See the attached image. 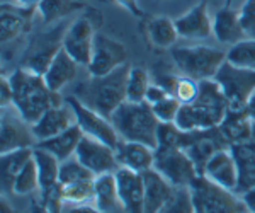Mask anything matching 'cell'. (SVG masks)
Segmentation results:
<instances>
[{
  "instance_id": "cell-14",
  "label": "cell",
  "mask_w": 255,
  "mask_h": 213,
  "mask_svg": "<svg viewBox=\"0 0 255 213\" xmlns=\"http://www.w3.org/2000/svg\"><path fill=\"white\" fill-rule=\"evenodd\" d=\"M75 157L96 176L116 173L119 169L118 155L113 147L84 135L77 147Z\"/></svg>"
},
{
  "instance_id": "cell-49",
  "label": "cell",
  "mask_w": 255,
  "mask_h": 213,
  "mask_svg": "<svg viewBox=\"0 0 255 213\" xmlns=\"http://www.w3.org/2000/svg\"><path fill=\"white\" fill-rule=\"evenodd\" d=\"M29 213H53L49 208L46 207V205H43L38 200V202H32V205H31V212Z\"/></svg>"
},
{
  "instance_id": "cell-38",
  "label": "cell",
  "mask_w": 255,
  "mask_h": 213,
  "mask_svg": "<svg viewBox=\"0 0 255 213\" xmlns=\"http://www.w3.org/2000/svg\"><path fill=\"white\" fill-rule=\"evenodd\" d=\"M158 213H196L189 188H177L174 196Z\"/></svg>"
},
{
  "instance_id": "cell-3",
  "label": "cell",
  "mask_w": 255,
  "mask_h": 213,
  "mask_svg": "<svg viewBox=\"0 0 255 213\" xmlns=\"http://www.w3.org/2000/svg\"><path fill=\"white\" fill-rule=\"evenodd\" d=\"M131 65H123L118 70L102 77H90L77 85L73 96L82 104L94 111L101 113L102 116L111 118L123 102H126V82Z\"/></svg>"
},
{
  "instance_id": "cell-44",
  "label": "cell",
  "mask_w": 255,
  "mask_h": 213,
  "mask_svg": "<svg viewBox=\"0 0 255 213\" xmlns=\"http://www.w3.org/2000/svg\"><path fill=\"white\" fill-rule=\"evenodd\" d=\"M165 97H168V92L165 91V89H163L162 85L151 82L150 87H148V91H146L145 102H146V104H150V106H155V104H158L160 101L165 99Z\"/></svg>"
},
{
  "instance_id": "cell-17",
  "label": "cell",
  "mask_w": 255,
  "mask_h": 213,
  "mask_svg": "<svg viewBox=\"0 0 255 213\" xmlns=\"http://www.w3.org/2000/svg\"><path fill=\"white\" fill-rule=\"evenodd\" d=\"M203 176L211 183L218 184V186L237 193L240 173H238V164L235 161V157H233L232 150L230 149L218 150L206 164Z\"/></svg>"
},
{
  "instance_id": "cell-34",
  "label": "cell",
  "mask_w": 255,
  "mask_h": 213,
  "mask_svg": "<svg viewBox=\"0 0 255 213\" xmlns=\"http://www.w3.org/2000/svg\"><path fill=\"white\" fill-rule=\"evenodd\" d=\"M96 179V178H94ZM94 179H84V181L60 184L61 196H63L65 205H82L92 203L94 198Z\"/></svg>"
},
{
  "instance_id": "cell-32",
  "label": "cell",
  "mask_w": 255,
  "mask_h": 213,
  "mask_svg": "<svg viewBox=\"0 0 255 213\" xmlns=\"http://www.w3.org/2000/svg\"><path fill=\"white\" fill-rule=\"evenodd\" d=\"M38 12L43 24H53L56 20L68 17L85 9L84 0H41L38 3Z\"/></svg>"
},
{
  "instance_id": "cell-11",
  "label": "cell",
  "mask_w": 255,
  "mask_h": 213,
  "mask_svg": "<svg viewBox=\"0 0 255 213\" xmlns=\"http://www.w3.org/2000/svg\"><path fill=\"white\" fill-rule=\"evenodd\" d=\"M67 102L73 108V111H75L77 125L80 126L84 135L113 147L114 150L118 149V145L121 143V137H119V133L116 132L113 121L109 118L102 116L101 113L94 111V109L87 108L85 104H82L75 96H70Z\"/></svg>"
},
{
  "instance_id": "cell-33",
  "label": "cell",
  "mask_w": 255,
  "mask_h": 213,
  "mask_svg": "<svg viewBox=\"0 0 255 213\" xmlns=\"http://www.w3.org/2000/svg\"><path fill=\"white\" fill-rule=\"evenodd\" d=\"M150 73L143 67H131L126 82V101L128 102H145L146 91L150 87Z\"/></svg>"
},
{
  "instance_id": "cell-22",
  "label": "cell",
  "mask_w": 255,
  "mask_h": 213,
  "mask_svg": "<svg viewBox=\"0 0 255 213\" xmlns=\"http://www.w3.org/2000/svg\"><path fill=\"white\" fill-rule=\"evenodd\" d=\"M143 183H145V213H158L170 202L177 190L155 169L143 173Z\"/></svg>"
},
{
  "instance_id": "cell-4",
  "label": "cell",
  "mask_w": 255,
  "mask_h": 213,
  "mask_svg": "<svg viewBox=\"0 0 255 213\" xmlns=\"http://www.w3.org/2000/svg\"><path fill=\"white\" fill-rule=\"evenodd\" d=\"M114 128L121 140L139 142L157 149V130L160 121L153 114L150 104L146 102H123L111 114Z\"/></svg>"
},
{
  "instance_id": "cell-53",
  "label": "cell",
  "mask_w": 255,
  "mask_h": 213,
  "mask_svg": "<svg viewBox=\"0 0 255 213\" xmlns=\"http://www.w3.org/2000/svg\"><path fill=\"white\" fill-rule=\"evenodd\" d=\"M247 213H249V212H247Z\"/></svg>"
},
{
  "instance_id": "cell-50",
  "label": "cell",
  "mask_w": 255,
  "mask_h": 213,
  "mask_svg": "<svg viewBox=\"0 0 255 213\" xmlns=\"http://www.w3.org/2000/svg\"><path fill=\"white\" fill-rule=\"evenodd\" d=\"M245 113L249 114V118L255 123V92H254V96H252V99H250L249 102V106H247V109H245Z\"/></svg>"
},
{
  "instance_id": "cell-47",
  "label": "cell",
  "mask_w": 255,
  "mask_h": 213,
  "mask_svg": "<svg viewBox=\"0 0 255 213\" xmlns=\"http://www.w3.org/2000/svg\"><path fill=\"white\" fill-rule=\"evenodd\" d=\"M242 195V202H244L247 212L249 213H255V186L254 188H249L245 190Z\"/></svg>"
},
{
  "instance_id": "cell-13",
  "label": "cell",
  "mask_w": 255,
  "mask_h": 213,
  "mask_svg": "<svg viewBox=\"0 0 255 213\" xmlns=\"http://www.w3.org/2000/svg\"><path fill=\"white\" fill-rule=\"evenodd\" d=\"M96 26L87 15H80L65 29L63 50L72 56L80 67H87L92 58Z\"/></svg>"
},
{
  "instance_id": "cell-39",
  "label": "cell",
  "mask_w": 255,
  "mask_h": 213,
  "mask_svg": "<svg viewBox=\"0 0 255 213\" xmlns=\"http://www.w3.org/2000/svg\"><path fill=\"white\" fill-rule=\"evenodd\" d=\"M182 132L175 126V123H160L157 130V149H174L180 147Z\"/></svg>"
},
{
  "instance_id": "cell-42",
  "label": "cell",
  "mask_w": 255,
  "mask_h": 213,
  "mask_svg": "<svg viewBox=\"0 0 255 213\" xmlns=\"http://www.w3.org/2000/svg\"><path fill=\"white\" fill-rule=\"evenodd\" d=\"M238 15L245 36L255 39V0H245L238 9Z\"/></svg>"
},
{
  "instance_id": "cell-41",
  "label": "cell",
  "mask_w": 255,
  "mask_h": 213,
  "mask_svg": "<svg viewBox=\"0 0 255 213\" xmlns=\"http://www.w3.org/2000/svg\"><path fill=\"white\" fill-rule=\"evenodd\" d=\"M197 92H199V82L191 79V77L180 75L174 94L175 99H179L180 104H191L197 97Z\"/></svg>"
},
{
  "instance_id": "cell-5",
  "label": "cell",
  "mask_w": 255,
  "mask_h": 213,
  "mask_svg": "<svg viewBox=\"0 0 255 213\" xmlns=\"http://www.w3.org/2000/svg\"><path fill=\"white\" fill-rule=\"evenodd\" d=\"M172 60L180 75L191 77L197 82L215 79L221 65L226 61V51L213 46H175Z\"/></svg>"
},
{
  "instance_id": "cell-43",
  "label": "cell",
  "mask_w": 255,
  "mask_h": 213,
  "mask_svg": "<svg viewBox=\"0 0 255 213\" xmlns=\"http://www.w3.org/2000/svg\"><path fill=\"white\" fill-rule=\"evenodd\" d=\"M179 79H180V75H175V73L165 72V73H158L157 79H155V84L162 85V87L168 92V96L174 97L177 84H179Z\"/></svg>"
},
{
  "instance_id": "cell-28",
  "label": "cell",
  "mask_w": 255,
  "mask_h": 213,
  "mask_svg": "<svg viewBox=\"0 0 255 213\" xmlns=\"http://www.w3.org/2000/svg\"><path fill=\"white\" fill-rule=\"evenodd\" d=\"M92 205L97 207L102 213H114L121 207L118 193V181L114 173L96 176V179H94Z\"/></svg>"
},
{
  "instance_id": "cell-46",
  "label": "cell",
  "mask_w": 255,
  "mask_h": 213,
  "mask_svg": "<svg viewBox=\"0 0 255 213\" xmlns=\"http://www.w3.org/2000/svg\"><path fill=\"white\" fill-rule=\"evenodd\" d=\"M119 5L123 7V9H126L129 14L136 15V17H141L143 15V9L139 7L138 0H116Z\"/></svg>"
},
{
  "instance_id": "cell-8",
  "label": "cell",
  "mask_w": 255,
  "mask_h": 213,
  "mask_svg": "<svg viewBox=\"0 0 255 213\" xmlns=\"http://www.w3.org/2000/svg\"><path fill=\"white\" fill-rule=\"evenodd\" d=\"M153 169L175 188H189L199 178L194 162L180 147L174 149H155Z\"/></svg>"
},
{
  "instance_id": "cell-27",
  "label": "cell",
  "mask_w": 255,
  "mask_h": 213,
  "mask_svg": "<svg viewBox=\"0 0 255 213\" xmlns=\"http://www.w3.org/2000/svg\"><path fill=\"white\" fill-rule=\"evenodd\" d=\"M82 137H84V132L80 130V126L73 125V126H70L68 130H65L63 133L56 135V137H51V138H48V140L38 142L36 143V147L48 150V152L55 155L60 162H63V161H67V159L75 155L77 147H79Z\"/></svg>"
},
{
  "instance_id": "cell-31",
  "label": "cell",
  "mask_w": 255,
  "mask_h": 213,
  "mask_svg": "<svg viewBox=\"0 0 255 213\" xmlns=\"http://www.w3.org/2000/svg\"><path fill=\"white\" fill-rule=\"evenodd\" d=\"M146 36L157 48H174L180 38L175 27V20L167 15H155L146 24Z\"/></svg>"
},
{
  "instance_id": "cell-36",
  "label": "cell",
  "mask_w": 255,
  "mask_h": 213,
  "mask_svg": "<svg viewBox=\"0 0 255 213\" xmlns=\"http://www.w3.org/2000/svg\"><path fill=\"white\" fill-rule=\"evenodd\" d=\"M226 60L238 67L255 70V39L245 38L240 43L230 46V50L226 51Z\"/></svg>"
},
{
  "instance_id": "cell-6",
  "label": "cell",
  "mask_w": 255,
  "mask_h": 213,
  "mask_svg": "<svg viewBox=\"0 0 255 213\" xmlns=\"http://www.w3.org/2000/svg\"><path fill=\"white\" fill-rule=\"evenodd\" d=\"M213 80L225 94L230 111H245L255 92V70L226 60Z\"/></svg>"
},
{
  "instance_id": "cell-37",
  "label": "cell",
  "mask_w": 255,
  "mask_h": 213,
  "mask_svg": "<svg viewBox=\"0 0 255 213\" xmlns=\"http://www.w3.org/2000/svg\"><path fill=\"white\" fill-rule=\"evenodd\" d=\"M94 178H96V174L90 173L75 155L60 164V184L84 181V179H94Z\"/></svg>"
},
{
  "instance_id": "cell-45",
  "label": "cell",
  "mask_w": 255,
  "mask_h": 213,
  "mask_svg": "<svg viewBox=\"0 0 255 213\" xmlns=\"http://www.w3.org/2000/svg\"><path fill=\"white\" fill-rule=\"evenodd\" d=\"M0 104H2V108H10V106H14V91H12L9 77H2V96H0Z\"/></svg>"
},
{
  "instance_id": "cell-51",
  "label": "cell",
  "mask_w": 255,
  "mask_h": 213,
  "mask_svg": "<svg viewBox=\"0 0 255 213\" xmlns=\"http://www.w3.org/2000/svg\"><path fill=\"white\" fill-rule=\"evenodd\" d=\"M15 3H19V5H24V7H38V3L41 0H14Z\"/></svg>"
},
{
  "instance_id": "cell-18",
  "label": "cell",
  "mask_w": 255,
  "mask_h": 213,
  "mask_svg": "<svg viewBox=\"0 0 255 213\" xmlns=\"http://www.w3.org/2000/svg\"><path fill=\"white\" fill-rule=\"evenodd\" d=\"M34 12H38L36 7H24L19 3H2V14H0V39L3 44L12 43L24 34L31 26V20L34 17Z\"/></svg>"
},
{
  "instance_id": "cell-12",
  "label": "cell",
  "mask_w": 255,
  "mask_h": 213,
  "mask_svg": "<svg viewBox=\"0 0 255 213\" xmlns=\"http://www.w3.org/2000/svg\"><path fill=\"white\" fill-rule=\"evenodd\" d=\"M32 126L19 114L14 106L2 108V125H0V154L10 150L36 147Z\"/></svg>"
},
{
  "instance_id": "cell-7",
  "label": "cell",
  "mask_w": 255,
  "mask_h": 213,
  "mask_svg": "<svg viewBox=\"0 0 255 213\" xmlns=\"http://www.w3.org/2000/svg\"><path fill=\"white\" fill-rule=\"evenodd\" d=\"M189 190L196 213H247L242 198H237L233 191L218 186L204 176H199Z\"/></svg>"
},
{
  "instance_id": "cell-40",
  "label": "cell",
  "mask_w": 255,
  "mask_h": 213,
  "mask_svg": "<svg viewBox=\"0 0 255 213\" xmlns=\"http://www.w3.org/2000/svg\"><path fill=\"white\" fill-rule=\"evenodd\" d=\"M180 106L182 104H180L179 99L168 96L163 101H160L158 104L151 106V109H153V114L157 116V120L160 123H174L177 114H179Z\"/></svg>"
},
{
  "instance_id": "cell-23",
  "label": "cell",
  "mask_w": 255,
  "mask_h": 213,
  "mask_svg": "<svg viewBox=\"0 0 255 213\" xmlns=\"http://www.w3.org/2000/svg\"><path fill=\"white\" fill-rule=\"evenodd\" d=\"M230 150H232L233 157H235L238 164V173H240L237 193H244L245 190L255 186V123L252 137L247 142L232 145Z\"/></svg>"
},
{
  "instance_id": "cell-24",
  "label": "cell",
  "mask_w": 255,
  "mask_h": 213,
  "mask_svg": "<svg viewBox=\"0 0 255 213\" xmlns=\"http://www.w3.org/2000/svg\"><path fill=\"white\" fill-rule=\"evenodd\" d=\"M213 36L218 43L230 44V46L244 41L247 36L244 27H242L238 10H233L232 7H225V9L218 10L215 19H213Z\"/></svg>"
},
{
  "instance_id": "cell-19",
  "label": "cell",
  "mask_w": 255,
  "mask_h": 213,
  "mask_svg": "<svg viewBox=\"0 0 255 213\" xmlns=\"http://www.w3.org/2000/svg\"><path fill=\"white\" fill-rule=\"evenodd\" d=\"M179 36L184 39H206L213 34V19L209 15L208 2H199L175 19Z\"/></svg>"
},
{
  "instance_id": "cell-16",
  "label": "cell",
  "mask_w": 255,
  "mask_h": 213,
  "mask_svg": "<svg viewBox=\"0 0 255 213\" xmlns=\"http://www.w3.org/2000/svg\"><path fill=\"white\" fill-rule=\"evenodd\" d=\"M77 125V116L73 108L68 104L67 101L61 102L58 106H53L48 111L43 113V116L32 126V133H34L36 140L43 142L48 140L51 137L63 133L65 130H68L70 126Z\"/></svg>"
},
{
  "instance_id": "cell-10",
  "label": "cell",
  "mask_w": 255,
  "mask_h": 213,
  "mask_svg": "<svg viewBox=\"0 0 255 213\" xmlns=\"http://www.w3.org/2000/svg\"><path fill=\"white\" fill-rule=\"evenodd\" d=\"M128 63V50L121 41L111 38L108 34L96 32L94 51L87 70L90 77H102L118 70L119 67Z\"/></svg>"
},
{
  "instance_id": "cell-29",
  "label": "cell",
  "mask_w": 255,
  "mask_h": 213,
  "mask_svg": "<svg viewBox=\"0 0 255 213\" xmlns=\"http://www.w3.org/2000/svg\"><path fill=\"white\" fill-rule=\"evenodd\" d=\"M221 135L225 137V140L228 142V145H235V143L247 142L252 137L254 132V121L249 118V114L245 111H230L225 116V120L221 121V125L218 126Z\"/></svg>"
},
{
  "instance_id": "cell-26",
  "label": "cell",
  "mask_w": 255,
  "mask_h": 213,
  "mask_svg": "<svg viewBox=\"0 0 255 213\" xmlns=\"http://www.w3.org/2000/svg\"><path fill=\"white\" fill-rule=\"evenodd\" d=\"M32 155H34V147L0 154V186H2L3 195L12 193L15 179L32 159Z\"/></svg>"
},
{
  "instance_id": "cell-48",
  "label": "cell",
  "mask_w": 255,
  "mask_h": 213,
  "mask_svg": "<svg viewBox=\"0 0 255 213\" xmlns=\"http://www.w3.org/2000/svg\"><path fill=\"white\" fill-rule=\"evenodd\" d=\"M67 213H102L92 203H82V205H70Z\"/></svg>"
},
{
  "instance_id": "cell-21",
  "label": "cell",
  "mask_w": 255,
  "mask_h": 213,
  "mask_svg": "<svg viewBox=\"0 0 255 213\" xmlns=\"http://www.w3.org/2000/svg\"><path fill=\"white\" fill-rule=\"evenodd\" d=\"M116 155L119 167H126V169H131L139 174L153 169L155 149L150 145H145V143L121 140L116 149Z\"/></svg>"
},
{
  "instance_id": "cell-52",
  "label": "cell",
  "mask_w": 255,
  "mask_h": 213,
  "mask_svg": "<svg viewBox=\"0 0 255 213\" xmlns=\"http://www.w3.org/2000/svg\"><path fill=\"white\" fill-rule=\"evenodd\" d=\"M2 213H17L14 210V208L10 207L9 203H7V200H5V196L2 198Z\"/></svg>"
},
{
  "instance_id": "cell-15",
  "label": "cell",
  "mask_w": 255,
  "mask_h": 213,
  "mask_svg": "<svg viewBox=\"0 0 255 213\" xmlns=\"http://www.w3.org/2000/svg\"><path fill=\"white\" fill-rule=\"evenodd\" d=\"M119 202L125 213H145V183L143 174L126 167L116 171Z\"/></svg>"
},
{
  "instance_id": "cell-30",
  "label": "cell",
  "mask_w": 255,
  "mask_h": 213,
  "mask_svg": "<svg viewBox=\"0 0 255 213\" xmlns=\"http://www.w3.org/2000/svg\"><path fill=\"white\" fill-rule=\"evenodd\" d=\"M34 161L39 174V191L46 193L60 186V161L48 150L34 147Z\"/></svg>"
},
{
  "instance_id": "cell-2",
  "label": "cell",
  "mask_w": 255,
  "mask_h": 213,
  "mask_svg": "<svg viewBox=\"0 0 255 213\" xmlns=\"http://www.w3.org/2000/svg\"><path fill=\"white\" fill-rule=\"evenodd\" d=\"M14 91V108L29 125H34L53 106L61 104L60 92H53L46 85L43 75L27 70L26 67L17 68L9 75Z\"/></svg>"
},
{
  "instance_id": "cell-20",
  "label": "cell",
  "mask_w": 255,
  "mask_h": 213,
  "mask_svg": "<svg viewBox=\"0 0 255 213\" xmlns=\"http://www.w3.org/2000/svg\"><path fill=\"white\" fill-rule=\"evenodd\" d=\"M58 31L56 34H60ZM56 34L53 32H46V34L39 36L36 39V43L32 44L31 53L27 56V60H24V67L27 70L43 75L48 70V67L51 65L53 58L58 55V51L63 48V38H56Z\"/></svg>"
},
{
  "instance_id": "cell-25",
  "label": "cell",
  "mask_w": 255,
  "mask_h": 213,
  "mask_svg": "<svg viewBox=\"0 0 255 213\" xmlns=\"http://www.w3.org/2000/svg\"><path fill=\"white\" fill-rule=\"evenodd\" d=\"M79 67L80 65L61 48L58 55L53 58L48 70L43 73V79L53 92H60L77 77Z\"/></svg>"
},
{
  "instance_id": "cell-35",
  "label": "cell",
  "mask_w": 255,
  "mask_h": 213,
  "mask_svg": "<svg viewBox=\"0 0 255 213\" xmlns=\"http://www.w3.org/2000/svg\"><path fill=\"white\" fill-rule=\"evenodd\" d=\"M34 191H39V174H38V166H36L34 155H32V159L26 164V167L20 171V174L15 179L12 193L17 196H26L34 193Z\"/></svg>"
},
{
  "instance_id": "cell-9",
  "label": "cell",
  "mask_w": 255,
  "mask_h": 213,
  "mask_svg": "<svg viewBox=\"0 0 255 213\" xmlns=\"http://www.w3.org/2000/svg\"><path fill=\"white\" fill-rule=\"evenodd\" d=\"M180 149L187 152L189 157L194 162L197 173L203 176V171L209 162V159L215 155L218 150L230 149L228 142L221 135L220 128L211 130H196V132H182V138H180Z\"/></svg>"
},
{
  "instance_id": "cell-1",
  "label": "cell",
  "mask_w": 255,
  "mask_h": 213,
  "mask_svg": "<svg viewBox=\"0 0 255 213\" xmlns=\"http://www.w3.org/2000/svg\"><path fill=\"white\" fill-rule=\"evenodd\" d=\"M228 114V101L220 85L213 79L199 82V92L191 104H182L175 118V126L180 132L218 128Z\"/></svg>"
}]
</instances>
